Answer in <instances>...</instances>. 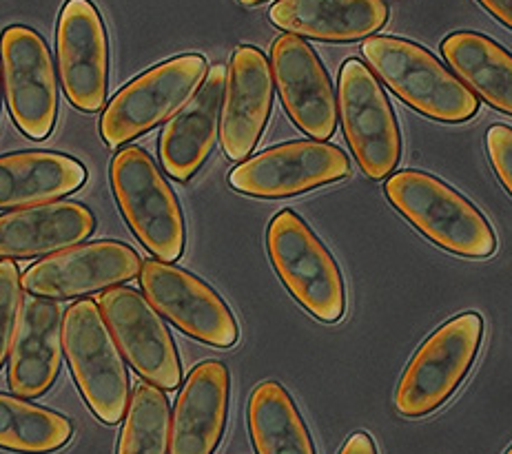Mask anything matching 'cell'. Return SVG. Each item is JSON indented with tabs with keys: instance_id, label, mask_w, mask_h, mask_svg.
Returning <instances> with one entry per match:
<instances>
[{
	"instance_id": "obj_26",
	"label": "cell",
	"mask_w": 512,
	"mask_h": 454,
	"mask_svg": "<svg viewBox=\"0 0 512 454\" xmlns=\"http://www.w3.org/2000/svg\"><path fill=\"white\" fill-rule=\"evenodd\" d=\"M169 441L171 421L165 390L153 384L136 386L120 432L118 454H167Z\"/></svg>"
},
{
	"instance_id": "obj_32",
	"label": "cell",
	"mask_w": 512,
	"mask_h": 454,
	"mask_svg": "<svg viewBox=\"0 0 512 454\" xmlns=\"http://www.w3.org/2000/svg\"><path fill=\"white\" fill-rule=\"evenodd\" d=\"M506 454H512V446H510V448H508V450H506Z\"/></svg>"
},
{
	"instance_id": "obj_4",
	"label": "cell",
	"mask_w": 512,
	"mask_h": 454,
	"mask_svg": "<svg viewBox=\"0 0 512 454\" xmlns=\"http://www.w3.org/2000/svg\"><path fill=\"white\" fill-rule=\"evenodd\" d=\"M484 339V319L462 313L439 326L408 361L395 390V410L402 417L419 419L435 412L455 395Z\"/></svg>"
},
{
	"instance_id": "obj_14",
	"label": "cell",
	"mask_w": 512,
	"mask_h": 454,
	"mask_svg": "<svg viewBox=\"0 0 512 454\" xmlns=\"http://www.w3.org/2000/svg\"><path fill=\"white\" fill-rule=\"evenodd\" d=\"M58 74L67 100L80 111L105 107L109 45L102 16L89 0H67L56 32Z\"/></svg>"
},
{
	"instance_id": "obj_1",
	"label": "cell",
	"mask_w": 512,
	"mask_h": 454,
	"mask_svg": "<svg viewBox=\"0 0 512 454\" xmlns=\"http://www.w3.org/2000/svg\"><path fill=\"white\" fill-rule=\"evenodd\" d=\"M384 193L395 211L439 249L470 260L497 251V235L477 206L435 175L413 169L393 173Z\"/></svg>"
},
{
	"instance_id": "obj_15",
	"label": "cell",
	"mask_w": 512,
	"mask_h": 454,
	"mask_svg": "<svg viewBox=\"0 0 512 454\" xmlns=\"http://www.w3.org/2000/svg\"><path fill=\"white\" fill-rule=\"evenodd\" d=\"M273 80L282 105L313 140H331L337 127V100L322 60L300 36L284 34L271 47Z\"/></svg>"
},
{
	"instance_id": "obj_25",
	"label": "cell",
	"mask_w": 512,
	"mask_h": 454,
	"mask_svg": "<svg viewBox=\"0 0 512 454\" xmlns=\"http://www.w3.org/2000/svg\"><path fill=\"white\" fill-rule=\"evenodd\" d=\"M74 428L54 410L25 399L0 395V448L20 454H45L67 446Z\"/></svg>"
},
{
	"instance_id": "obj_20",
	"label": "cell",
	"mask_w": 512,
	"mask_h": 454,
	"mask_svg": "<svg viewBox=\"0 0 512 454\" xmlns=\"http://www.w3.org/2000/svg\"><path fill=\"white\" fill-rule=\"evenodd\" d=\"M96 218L85 204L49 202L0 215V260L51 255L85 242Z\"/></svg>"
},
{
	"instance_id": "obj_12",
	"label": "cell",
	"mask_w": 512,
	"mask_h": 454,
	"mask_svg": "<svg viewBox=\"0 0 512 454\" xmlns=\"http://www.w3.org/2000/svg\"><path fill=\"white\" fill-rule=\"evenodd\" d=\"M140 288L162 317L198 342L213 348H231L238 342L240 328L229 306L211 286L184 268L149 260L142 264Z\"/></svg>"
},
{
	"instance_id": "obj_16",
	"label": "cell",
	"mask_w": 512,
	"mask_h": 454,
	"mask_svg": "<svg viewBox=\"0 0 512 454\" xmlns=\"http://www.w3.org/2000/svg\"><path fill=\"white\" fill-rule=\"evenodd\" d=\"M273 107V69L260 49L242 45L233 51L224 89L220 142L224 156L244 162L269 122Z\"/></svg>"
},
{
	"instance_id": "obj_6",
	"label": "cell",
	"mask_w": 512,
	"mask_h": 454,
	"mask_svg": "<svg viewBox=\"0 0 512 454\" xmlns=\"http://www.w3.org/2000/svg\"><path fill=\"white\" fill-rule=\"evenodd\" d=\"M111 184L122 215L140 244L160 262H176L184 251L187 229L176 193L156 162L140 147H125L111 162Z\"/></svg>"
},
{
	"instance_id": "obj_3",
	"label": "cell",
	"mask_w": 512,
	"mask_h": 454,
	"mask_svg": "<svg viewBox=\"0 0 512 454\" xmlns=\"http://www.w3.org/2000/svg\"><path fill=\"white\" fill-rule=\"evenodd\" d=\"M63 348L89 410L107 426H116L129 410V373L94 299H78L65 311Z\"/></svg>"
},
{
	"instance_id": "obj_23",
	"label": "cell",
	"mask_w": 512,
	"mask_h": 454,
	"mask_svg": "<svg viewBox=\"0 0 512 454\" xmlns=\"http://www.w3.org/2000/svg\"><path fill=\"white\" fill-rule=\"evenodd\" d=\"M439 49L455 76L475 96L512 116V54L508 49L477 32L448 34Z\"/></svg>"
},
{
	"instance_id": "obj_28",
	"label": "cell",
	"mask_w": 512,
	"mask_h": 454,
	"mask_svg": "<svg viewBox=\"0 0 512 454\" xmlns=\"http://www.w3.org/2000/svg\"><path fill=\"white\" fill-rule=\"evenodd\" d=\"M486 153L499 182L512 195V127L493 125L486 131Z\"/></svg>"
},
{
	"instance_id": "obj_11",
	"label": "cell",
	"mask_w": 512,
	"mask_h": 454,
	"mask_svg": "<svg viewBox=\"0 0 512 454\" xmlns=\"http://www.w3.org/2000/svg\"><path fill=\"white\" fill-rule=\"evenodd\" d=\"M98 306L133 370L160 390L180 388L182 366L176 344L149 299L133 288L114 286L100 293Z\"/></svg>"
},
{
	"instance_id": "obj_27",
	"label": "cell",
	"mask_w": 512,
	"mask_h": 454,
	"mask_svg": "<svg viewBox=\"0 0 512 454\" xmlns=\"http://www.w3.org/2000/svg\"><path fill=\"white\" fill-rule=\"evenodd\" d=\"M23 304V282L12 260L0 262V368L12 348L16 319Z\"/></svg>"
},
{
	"instance_id": "obj_31",
	"label": "cell",
	"mask_w": 512,
	"mask_h": 454,
	"mask_svg": "<svg viewBox=\"0 0 512 454\" xmlns=\"http://www.w3.org/2000/svg\"><path fill=\"white\" fill-rule=\"evenodd\" d=\"M240 5H247V7H258L262 3H266V0H238Z\"/></svg>"
},
{
	"instance_id": "obj_30",
	"label": "cell",
	"mask_w": 512,
	"mask_h": 454,
	"mask_svg": "<svg viewBox=\"0 0 512 454\" xmlns=\"http://www.w3.org/2000/svg\"><path fill=\"white\" fill-rule=\"evenodd\" d=\"M490 14H493L499 23H504L508 29H512V0H479Z\"/></svg>"
},
{
	"instance_id": "obj_22",
	"label": "cell",
	"mask_w": 512,
	"mask_h": 454,
	"mask_svg": "<svg viewBox=\"0 0 512 454\" xmlns=\"http://www.w3.org/2000/svg\"><path fill=\"white\" fill-rule=\"evenodd\" d=\"M87 182L78 160L54 151L0 156V211L29 209L76 193Z\"/></svg>"
},
{
	"instance_id": "obj_5",
	"label": "cell",
	"mask_w": 512,
	"mask_h": 454,
	"mask_svg": "<svg viewBox=\"0 0 512 454\" xmlns=\"http://www.w3.org/2000/svg\"><path fill=\"white\" fill-rule=\"evenodd\" d=\"M271 264L298 304L324 324L340 322L346 291L340 266L309 224L291 209L280 211L266 231Z\"/></svg>"
},
{
	"instance_id": "obj_2",
	"label": "cell",
	"mask_w": 512,
	"mask_h": 454,
	"mask_svg": "<svg viewBox=\"0 0 512 454\" xmlns=\"http://www.w3.org/2000/svg\"><path fill=\"white\" fill-rule=\"evenodd\" d=\"M362 54L393 94L422 116L459 125L479 111V100L428 49L395 36H371Z\"/></svg>"
},
{
	"instance_id": "obj_9",
	"label": "cell",
	"mask_w": 512,
	"mask_h": 454,
	"mask_svg": "<svg viewBox=\"0 0 512 454\" xmlns=\"http://www.w3.org/2000/svg\"><path fill=\"white\" fill-rule=\"evenodd\" d=\"M0 65L16 127L32 140L49 138L58 118V82L43 36L23 25L7 27L0 34Z\"/></svg>"
},
{
	"instance_id": "obj_10",
	"label": "cell",
	"mask_w": 512,
	"mask_h": 454,
	"mask_svg": "<svg viewBox=\"0 0 512 454\" xmlns=\"http://www.w3.org/2000/svg\"><path fill=\"white\" fill-rule=\"evenodd\" d=\"M351 175L346 153L331 142L300 140L266 149L229 173L231 189L251 198H289Z\"/></svg>"
},
{
	"instance_id": "obj_8",
	"label": "cell",
	"mask_w": 512,
	"mask_h": 454,
	"mask_svg": "<svg viewBox=\"0 0 512 454\" xmlns=\"http://www.w3.org/2000/svg\"><path fill=\"white\" fill-rule=\"evenodd\" d=\"M337 107L353 156L364 175L384 180L402 158V136L380 80L362 60L348 58L340 69Z\"/></svg>"
},
{
	"instance_id": "obj_29",
	"label": "cell",
	"mask_w": 512,
	"mask_h": 454,
	"mask_svg": "<svg viewBox=\"0 0 512 454\" xmlns=\"http://www.w3.org/2000/svg\"><path fill=\"white\" fill-rule=\"evenodd\" d=\"M340 454H377V448H375V441L368 437L366 432H355V435L348 437Z\"/></svg>"
},
{
	"instance_id": "obj_21",
	"label": "cell",
	"mask_w": 512,
	"mask_h": 454,
	"mask_svg": "<svg viewBox=\"0 0 512 454\" xmlns=\"http://www.w3.org/2000/svg\"><path fill=\"white\" fill-rule=\"evenodd\" d=\"M269 18L284 34L353 43L380 32L388 20V5L384 0H278Z\"/></svg>"
},
{
	"instance_id": "obj_17",
	"label": "cell",
	"mask_w": 512,
	"mask_h": 454,
	"mask_svg": "<svg viewBox=\"0 0 512 454\" xmlns=\"http://www.w3.org/2000/svg\"><path fill=\"white\" fill-rule=\"evenodd\" d=\"M63 319L56 299L23 297L7 370L9 388L18 397L36 399L54 386L63 364Z\"/></svg>"
},
{
	"instance_id": "obj_13",
	"label": "cell",
	"mask_w": 512,
	"mask_h": 454,
	"mask_svg": "<svg viewBox=\"0 0 512 454\" xmlns=\"http://www.w3.org/2000/svg\"><path fill=\"white\" fill-rule=\"evenodd\" d=\"M140 255L122 242L76 244L45 255L20 277L27 293L47 299H74L129 282L142 271Z\"/></svg>"
},
{
	"instance_id": "obj_18",
	"label": "cell",
	"mask_w": 512,
	"mask_h": 454,
	"mask_svg": "<svg viewBox=\"0 0 512 454\" xmlns=\"http://www.w3.org/2000/svg\"><path fill=\"white\" fill-rule=\"evenodd\" d=\"M227 71L222 65L209 69L204 85L196 91L160 136V162L173 180L187 182L207 162L220 136V118Z\"/></svg>"
},
{
	"instance_id": "obj_24",
	"label": "cell",
	"mask_w": 512,
	"mask_h": 454,
	"mask_svg": "<svg viewBox=\"0 0 512 454\" xmlns=\"http://www.w3.org/2000/svg\"><path fill=\"white\" fill-rule=\"evenodd\" d=\"M247 417L258 454H315L298 406L278 381H264L251 392Z\"/></svg>"
},
{
	"instance_id": "obj_19",
	"label": "cell",
	"mask_w": 512,
	"mask_h": 454,
	"mask_svg": "<svg viewBox=\"0 0 512 454\" xmlns=\"http://www.w3.org/2000/svg\"><path fill=\"white\" fill-rule=\"evenodd\" d=\"M231 377L222 361H202L182 386L171 417V454H213L224 435Z\"/></svg>"
},
{
	"instance_id": "obj_7",
	"label": "cell",
	"mask_w": 512,
	"mask_h": 454,
	"mask_svg": "<svg viewBox=\"0 0 512 454\" xmlns=\"http://www.w3.org/2000/svg\"><path fill=\"white\" fill-rule=\"evenodd\" d=\"M207 60L200 54L171 58L122 87L100 118V136L107 147L116 149L145 136L160 122L176 113L196 96Z\"/></svg>"
}]
</instances>
